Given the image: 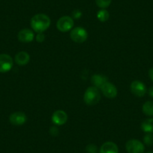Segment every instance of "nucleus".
Masks as SVG:
<instances>
[{
    "instance_id": "nucleus-1",
    "label": "nucleus",
    "mask_w": 153,
    "mask_h": 153,
    "mask_svg": "<svg viewBox=\"0 0 153 153\" xmlns=\"http://www.w3.org/2000/svg\"><path fill=\"white\" fill-rule=\"evenodd\" d=\"M31 27L35 32L40 33L46 31L51 26V19L45 14H38L31 19Z\"/></svg>"
},
{
    "instance_id": "nucleus-2",
    "label": "nucleus",
    "mask_w": 153,
    "mask_h": 153,
    "mask_svg": "<svg viewBox=\"0 0 153 153\" xmlns=\"http://www.w3.org/2000/svg\"><path fill=\"white\" fill-rule=\"evenodd\" d=\"M84 102L87 105L93 106L98 104L101 99L99 89L95 86H90L87 88L83 96Z\"/></svg>"
},
{
    "instance_id": "nucleus-3",
    "label": "nucleus",
    "mask_w": 153,
    "mask_h": 153,
    "mask_svg": "<svg viewBox=\"0 0 153 153\" xmlns=\"http://www.w3.org/2000/svg\"><path fill=\"white\" fill-rule=\"evenodd\" d=\"M70 38L74 42L83 43L88 38V32L83 27H75L71 30Z\"/></svg>"
},
{
    "instance_id": "nucleus-4",
    "label": "nucleus",
    "mask_w": 153,
    "mask_h": 153,
    "mask_svg": "<svg viewBox=\"0 0 153 153\" xmlns=\"http://www.w3.org/2000/svg\"><path fill=\"white\" fill-rule=\"evenodd\" d=\"M74 26V20L70 16H63L60 17L56 23V28L62 32L71 30Z\"/></svg>"
},
{
    "instance_id": "nucleus-5",
    "label": "nucleus",
    "mask_w": 153,
    "mask_h": 153,
    "mask_svg": "<svg viewBox=\"0 0 153 153\" xmlns=\"http://www.w3.org/2000/svg\"><path fill=\"white\" fill-rule=\"evenodd\" d=\"M126 148L128 153H143L145 151L144 144L136 139H131L127 141Z\"/></svg>"
},
{
    "instance_id": "nucleus-6",
    "label": "nucleus",
    "mask_w": 153,
    "mask_h": 153,
    "mask_svg": "<svg viewBox=\"0 0 153 153\" xmlns=\"http://www.w3.org/2000/svg\"><path fill=\"white\" fill-rule=\"evenodd\" d=\"M13 59L8 54H0V73H6L12 68Z\"/></svg>"
},
{
    "instance_id": "nucleus-7",
    "label": "nucleus",
    "mask_w": 153,
    "mask_h": 153,
    "mask_svg": "<svg viewBox=\"0 0 153 153\" xmlns=\"http://www.w3.org/2000/svg\"><path fill=\"white\" fill-rule=\"evenodd\" d=\"M130 89L133 95L137 97H143L146 93V86L140 80H134L131 83Z\"/></svg>"
},
{
    "instance_id": "nucleus-8",
    "label": "nucleus",
    "mask_w": 153,
    "mask_h": 153,
    "mask_svg": "<svg viewBox=\"0 0 153 153\" xmlns=\"http://www.w3.org/2000/svg\"><path fill=\"white\" fill-rule=\"evenodd\" d=\"M26 121H27V117L23 112H14L11 113L9 117V122L13 126H23L26 123Z\"/></svg>"
},
{
    "instance_id": "nucleus-9",
    "label": "nucleus",
    "mask_w": 153,
    "mask_h": 153,
    "mask_svg": "<svg viewBox=\"0 0 153 153\" xmlns=\"http://www.w3.org/2000/svg\"><path fill=\"white\" fill-rule=\"evenodd\" d=\"M101 90L102 92L103 95L108 98H114L117 96V87L110 82H106L101 88Z\"/></svg>"
},
{
    "instance_id": "nucleus-10",
    "label": "nucleus",
    "mask_w": 153,
    "mask_h": 153,
    "mask_svg": "<svg viewBox=\"0 0 153 153\" xmlns=\"http://www.w3.org/2000/svg\"><path fill=\"white\" fill-rule=\"evenodd\" d=\"M68 120V115L65 111L61 110H56L52 115V122L56 126H62L65 124Z\"/></svg>"
},
{
    "instance_id": "nucleus-11",
    "label": "nucleus",
    "mask_w": 153,
    "mask_h": 153,
    "mask_svg": "<svg viewBox=\"0 0 153 153\" xmlns=\"http://www.w3.org/2000/svg\"><path fill=\"white\" fill-rule=\"evenodd\" d=\"M17 38L20 42L23 43H29L32 42L35 38L33 31L29 29H23L19 32Z\"/></svg>"
},
{
    "instance_id": "nucleus-12",
    "label": "nucleus",
    "mask_w": 153,
    "mask_h": 153,
    "mask_svg": "<svg viewBox=\"0 0 153 153\" xmlns=\"http://www.w3.org/2000/svg\"><path fill=\"white\" fill-rule=\"evenodd\" d=\"M100 153H119V148L115 143L105 142L100 148Z\"/></svg>"
},
{
    "instance_id": "nucleus-13",
    "label": "nucleus",
    "mask_w": 153,
    "mask_h": 153,
    "mask_svg": "<svg viewBox=\"0 0 153 153\" xmlns=\"http://www.w3.org/2000/svg\"><path fill=\"white\" fill-rule=\"evenodd\" d=\"M30 60V56L25 51H20L17 53L14 57V61L18 65H26Z\"/></svg>"
},
{
    "instance_id": "nucleus-14",
    "label": "nucleus",
    "mask_w": 153,
    "mask_h": 153,
    "mask_svg": "<svg viewBox=\"0 0 153 153\" xmlns=\"http://www.w3.org/2000/svg\"><path fill=\"white\" fill-rule=\"evenodd\" d=\"M91 82L93 86L101 89V86L107 82V77L103 74H94L91 78Z\"/></svg>"
},
{
    "instance_id": "nucleus-15",
    "label": "nucleus",
    "mask_w": 153,
    "mask_h": 153,
    "mask_svg": "<svg viewBox=\"0 0 153 153\" xmlns=\"http://www.w3.org/2000/svg\"><path fill=\"white\" fill-rule=\"evenodd\" d=\"M141 129L146 133L153 134V118L144 120L141 123Z\"/></svg>"
},
{
    "instance_id": "nucleus-16",
    "label": "nucleus",
    "mask_w": 153,
    "mask_h": 153,
    "mask_svg": "<svg viewBox=\"0 0 153 153\" xmlns=\"http://www.w3.org/2000/svg\"><path fill=\"white\" fill-rule=\"evenodd\" d=\"M142 110L144 114L148 117H153V101H148L144 103Z\"/></svg>"
},
{
    "instance_id": "nucleus-17",
    "label": "nucleus",
    "mask_w": 153,
    "mask_h": 153,
    "mask_svg": "<svg viewBox=\"0 0 153 153\" xmlns=\"http://www.w3.org/2000/svg\"><path fill=\"white\" fill-rule=\"evenodd\" d=\"M109 17H110V14L106 9H101L97 13V18L102 23L108 20Z\"/></svg>"
},
{
    "instance_id": "nucleus-18",
    "label": "nucleus",
    "mask_w": 153,
    "mask_h": 153,
    "mask_svg": "<svg viewBox=\"0 0 153 153\" xmlns=\"http://www.w3.org/2000/svg\"><path fill=\"white\" fill-rule=\"evenodd\" d=\"M112 0H95V3L101 9H105L110 6Z\"/></svg>"
},
{
    "instance_id": "nucleus-19",
    "label": "nucleus",
    "mask_w": 153,
    "mask_h": 153,
    "mask_svg": "<svg viewBox=\"0 0 153 153\" xmlns=\"http://www.w3.org/2000/svg\"><path fill=\"white\" fill-rule=\"evenodd\" d=\"M143 143L145 145L148 146H151L153 145V134L151 133H146V134L143 137Z\"/></svg>"
},
{
    "instance_id": "nucleus-20",
    "label": "nucleus",
    "mask_w": 153,
    "mask_h": 153,
    "mask_svg": "<svg viewBox=\"0 0 153 153\" xmlns=\"http://www.w3.org/2000/svg\"><path fill=\"white\" fill-rule=\"evenodd\" d=\"M86 151L87 153H97L98 152V147L95 144H89L86 146Z\"/></svg>"
},
{
    "instance_id": "nucleus-21",
    "label": "nucleus",
    "mask_w": 153,
    "mask_h": 153,
    "mask_svg": "<svg viewBox=\"0 0 153 153\" xmlns=\"http://www.w3.org/2000/svg\"><path fill=\"white\" fill-rule=\"evenodd\" d=\"M35 40L37 41V42L38 43H42L45 40V35L43 32H40V33H38L37 35L35 36Z\"/></svg>"
},
{
    "instance_id": "nucleus-22",
    "label": "nucleus",
    "mask_w": 153,
    "mask_h": 153,
    "mask_svg": "<svg viewBox=\"0 0 153 153\" xmlns=\"http://www.w3.org/2000/svg\"><path fill=\"white\" fill-rule=\"evenodd\" d=\"M59 129L57 128V127H56V126L51 127V128H50V134H51V136L56 137L59 134Z\"/></svg>"
},
{
    "instance_id": "nucleus-23",
    "label": "nucleus",
    "mask_w": 153,
    "mask_h": 153,
    "mask_svg": "<svg viewBox=\"0 0 153 153\" xmlns=\"http://www.w3.org/2000/svg\"><path fill=\"white\" fill-rule=\"evenodd\" d=\"M82 16V12L79 10H74L72 12V17L74 19H80Z\"/></svg>"
},
{
    "instance_id": "nucleus-24",
    "label": "nucleus",
    "mask_w": 153,
    "mask_h": 153,
    "mask_svg": "<svg viewBox=\"0 0 153 153\" xmlns=\"http://www.w3.org/2000/svg\"><path fill=\"white\" fill-rule=\"evenodd\" d=\"M149 78L153 81V68H150L149 71Z\"/></svg>"
},
{
    "instance_id": "nucleus-25",
    "label": "nucleus",
    "mask_w": 153,
    "mask_h": 153,
    "mask_svg": "<svg viewBox=\"0 0 153 153\" xmlns=\"http://www.w3.org/2000/svg\"><path fill=\"white\" fill-rule=\"evenodd\" d=\"M148 94L150 97L153 98V86L150 87L148 90Z\"/></svg>"
},
{
    "instance_id": "nucleus-26",
    "label": "nucleus",
    "mask_w": 153,
    "mask_h": 153,
    "mask_svg": "<svg viewBox=\"0 0 153 153\" xmlns=\"http://www.w3.org/2000/svg\"><path fill=\"white\" fill-rule=\"evenodd\" d=\"M147 153H153V152H148Z\"/></svg>"
}]
</instances>
